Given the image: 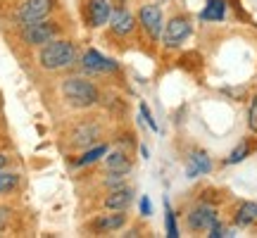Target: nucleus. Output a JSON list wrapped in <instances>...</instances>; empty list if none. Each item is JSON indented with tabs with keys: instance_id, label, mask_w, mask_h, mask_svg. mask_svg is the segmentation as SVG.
I'll return each mask as SVG.
<instances>
[{
	"instance_id": "1",
	"label": "nucleus",
	"mask_w": 257,
	"mask_h": 238,
	"mask_svg": "<svg viewBox=\"0 0 257 238\" xmlns=\"http://www.w3.org/2000/svg\"><path fill=\"white\" fill-rule=\"evenodd\" d=\"M36 62L43 72H64L79 62V48L72 38H55L38 48Z\"/></svg>"
},
{
	"instance_id": "2",
	"label": "nucleus",
	"mask_w": 257,
	"mask_h": 238,
	"mask_svg": "<svg viewBox=\"0 0 257 238\" xmlns=\"http://www.w3.org/2000/svg\"><path fill=\"white\" fill-rule=\"evenodd\" d=\"M60 93H62V98L67 100V105L72 110H81V112L93 110L102 100L98 83L86 79V76H67L60 83Z\"/></svg>"
},
{
	"instance_id": "3",
	"label": "nucleus",
	"mask_w": 257,
	"mask_h": 238,
	"mask_svg": "<svg viewBox=\"0 0 257 238\" xmlns=\"http://www.w3.org/2000/svg\"><path fill=\"white\" fill-rule=\"evenodd\" d=\"M64 138L72 150H88L107 138V127L100 117H81L69 124Z\"/></svg>"
},
{
	"instance_id": "4",
	"label": "nucleus",
	"mask_w": 257,
	"mask_h": 238,
	"mask_svg": "<svg viewBox=\"0 0 257 238\" xmlns=\"http://www.w3.org/2000/svg\"><path fill=\"white\" fill-rule=\"evenodd\" d=\"M64 31H67V27H64L60 19L48 17V19H41V22H31V24L17 27V38L27 48H41V46H46V43H50V41L60 38Z\"/></svg>"
},
{
	"instance_id": "5",
	"label": "nucleus",
	"mask_w": 257,
	"mask_h": 238,
	"mask_svg": "<svg viewBox=\"0 0 257 238\" xmlns=\"http://www.w3.org/2000/svg\"><path fill=\"white\" fill-rule=\"evenodd\" d=\"M128 224L126 210H105L100 214H95L91 219L81 224V231L86 236H110L117 233Z\"/></svg>"
},
{
	"instance_id": "6",
	"label": "nucleus",
	"mask_w": 257,
	"mask_h": 238,
	"mask_svg": "<svg viewBox=\"0 0 257 238\" xmlns=\"http://www.w3.org/2000/svg\"><path fill=\"white\" fill-rule=\"evenodd\" d=\"M57 10H60V0H19V5L12 12V22L17 27L41 22V19L53 17Z\"/></svg>"
},
{
	"instance_id": "7",
	"label": "nucleus",
	"mask_w": 257,
	"mask_h": 238,
	"mask_svg": "<svg viewBox=\"0 0 257 238\" xmlns=\"http://www.w3.org/2000/svg\"><path fill=\"white\" fill-rule=\"evenodd\" d=\"M81 17L88 29L105 27L112 17V3L110 0H81Z\"/></svg>"
},
{
	"instance_id": "8",
	"label": "nucleus",
	"mask_w": 257,
	"mask_h": 238,
	"mask_svg": "<svg viewBox=\"0 0 257 238\" xmlns=\"http://www.w3.org/2000/svg\"><path fill=\"white\" fill-rule=\"evenodd\" d=\"M191 34H193L191 19L186 17V15H176V17L169 19L165 24V29H162V43H165L167 48H176V46H181Z\"/></svg>"
},
{
	"instance_id": "9",
	"label": "nucleus",
	"mask_w": 257,
	"mask_h": 238,
	"mask_svg": "<svg viewBox=\"0 0 257 238\" xmlns=\"http://www.w3.org/2000/svg\"><path fill=\"white\" fill-rule=\"evenodd\" d=\"M136 19H138V24H141V29H143L153 41L162 36L165 19H162V10H160V5H155V3H146V5H141V8H138Z\"/></svg>"
},
{
	"instance_id": "10",
	"label": "nucleus",
	"mask_w": 257,
	"mask_h": 238,
	"mask_svg": "<svg viewBox=\"0 0 257 238\" xmlns=\"http://www.w3.org/2000/svg\"><path fill=\"white\" fill-rule=\"evenodd\" d=\"M79 67L86 76H100V74H110V72H117L119 64L110 60V57H102L98 50H86L81 57H79Z\"/></svg>"
},
{
	"instance_id": "11",
	"label": "nucleus",
	"mask_w": 257,
	"mask_h": 238,
	"mask_svg": "<svg viewBox=\"0 0 257 238\" xmlns=\"http://www.w3.org/2000/svg\"><path fill=\"white\" fill-rule=\"evenodd\" d=\"M131 202H134V188L126 183V186H119V188L105 191L100 207L102 210H128Z\"/></svg>"
},
{
	"instance_id": "12",
	"label": "nucleus",
	"mask_w": 257,
	"mask_h": 238,
	"mask_svg": "<svg viewBox=\"0 0 257 238\" xmlns=\"http://www.w3.org/2000/svg\"><path fill=\"white\" fill-rule=\"evenodd\" d=\"M136 22L138 19L126 8L117 10V12H112V17H110V34L114 38H128L136 31Z\"/></svg>"
},
{
	"instance_id": "13",
	"label": "nucleus",
	"mask_w": 257,
	"mask_h": 238,
	"mask_svg": "<svg viewBox=\"0 0 257 238\" xmlns=\"http://www.w3.org/2000/svg\"><path fill=\"white\" fill-rule=\"evenodd\" d=\"M217 221H219L217 219V210L210 207V205H198L188 214V226L193 231H210Z\"/></svg>"
},
{
	"instance_id": "14",
	"label": "nucleus",
	"mask_w": 257,
	"mask_h": 238,
	"mask_svg": "<svg viewBox=\"0 0 257 238\" xmlns=\"http://www.w3.org/2000/svg\"><path fill=\"white\" fill-rule=\"evenodd\" d=\"M102 167H105L107 172H126V174H131L134 157H131V153L124 150V148H114V150H107V155L102 157Z\"/></svg>"
},
{
	"instance_id": "15",
	"label": "nucleus",
	"mask_w": 257,
	"mask_h": 238,
	"mask_svg": "<svg viewBox=\"0 0 257 238\" xmlns=\"http://www.w3.org/2000/svg\"><path fill=\"white\" fill-rule=\"evenodd\" d=\"M212 172V157L205 150H193L188 160H186V176L195 179L200 174H210Z\"/></svg>"
},
{
	"instance_id": "16",
	"label": "nucleus",
	"mask_w": 257,
	"mask_h": 238,
	"mask_svg": "<svg viewBox=\"0 0 257 238\" xmlns=\"http://www.w3.org/2000/svg\"><path fill=\"white\" fill-rule=\"evenodd\" d=\"M24 183V176L22 172H15V169H0V198H8L12 193H17Z\"/></svg>"
},
{
	"instance_id": "17",
	"label": "nucleus",
	"mask_w": 257,
	"mask_h": 238,
	"mask_svg": "<svg viewBox=\"0 0 257 238\" xmlns=\"http://www.w3.org/2000/svg\"><path fill=\"white\" fill-rule=\"evenodd\" d=\"M205 22H221L226 17V0H207L205 10L200 12Z\"/></svg>"
},
{
	"instance_id": "18",
	"label": "nucleus",
	"mask_w": 257,
	"mask_h": 238,
	"mask_svg": "<svg viewBox=\"0 0 257 238\" xmlns=\"http://www.w3.org/2000/svg\"><path fill=\"white\" fill-rule=\"evenodd\" d=\"M107 143H98V146L88 148V150H83V155L79 157V160H74V165L76 167H86V165H93V162H98V160H102V157L107 155Z\"/></svg>"
},
{
	"instance_id": "19",
	"label": "nucleus",
	"mask_w": 257,
	"mask_h": 238,
	"mask_svg": "<svg viewBox=\"0 0 257 238\" xmlns=\"http://www.w3.org/2000/svg\"><path fill=\"white\" fill-rule=\"evenodd\" d=\"M252 221H257V202H243L236 210V224L238 226H250Z\"/></svg>"
},
{
	"instance_id": "20",
	"label": "nucleus",
	"mask_w": 257,
	"mask_h": 238,
	"mask_svg": "<svg viewBox=\"0 0 257 238\" xmlns=\"http://www.w3.org/2000/svg\"><path fill=\"white\" fill-rule=\"evenodd\" d=\"M15 219H17V210H15L12 205L0 202V231H3V233H8V231L12 229Z\"/></svg>"
},
{
	"instance_id": "21",
	"label": "nucleus",
	"mask_w": 257,
	"mask_h": 238,
	"mask_svg": "<svg viewBox=\"0 0 257 238\" xmlns=\"http://www.w3.org/2000/svg\"><path fill=\"white\" fill-rule=\"evenodd\" d=\"M250 150H252V148H250V143H240V146L229 155L226 165H238V162H243V160L250 155Z\"/></svg>"
},
{
	"instance_id": "22",
	"label": "nucleus",
	"mask_w": 257,
	"mask_h": 238,
	"mask_svg": "<svg viewBox=\"0 0 257 238\" xmlns=\"http://www.w3.org/2000/svg\"><path fill=\"white\" fill-rule=\"evenodd\" d=\"M165 224H167V236L169 238H176L179 231H176V219H174V212L169 207V202L165 200Z\"/></svg>"
},
{
	"instance_id": "23",
	"label": "nucleus",
	"mask_w": 257,
	"mask_h": 238,
	"mask_svg": "<svg viewBox=\"0 0 257 238\" xmlns=\"http://www.w3.org/2000/svg\"><path fill=\"white\" fill-rule=\"evenodd\" d=\"M248 127L250 131H255L257 134V95L252 98V102H250V112H248Z\"/></svg>"
},
{
	"instance_id": "24",
	"label": "nucleus",
	"mask_w": 257,
	"mask_h": 238,
	"mask_svg": "<svg viewBox=\"0 0 257 238\" xmlns=\"http://www.w3.org/2000/svg\"><path fill=\"white\" fill-rule=\"evenodd\" d=\"M207 236H212V238H221V236H231V233L226 231V226H224V224H219V221H217V224H214V226L210 229V233H207Z\"/></svg>"
},
{
	"instance_id": "25",
	"label": "nucleus",
	"mask_w": 257,
	"mask_h": 238,
	"mask_svg": "<svg viewBox=\"0 0 257 238\" xmlns=\"http://www.w3.org/2000/svg\"><path fill=\"white\" fill-rule=\"evenodd\" d=\"M141 114H143V119L148 122V127H150V129H157L155 119H153V114H150V110H148V105H146V102H141Z\"/></svg>"
},
{
	"instance_id": "26",
	"label": "nucleus",
	"mask_w": 257,
	"mask_h": 238,
	"mask_svg": "<svg viewBox=\"0 0 257 238\" xmlns=\"http://www.w3.org/2000/svg\"><path fill=\"white\" fill-rule=\"evenodd\" d=\"M12 162H15V157L10 155V153H5V150H0V169H8Z\"/></svg>"
},
{
	"instance_id": "27",
	"label": "nucleus",
	"mask_w": 257,
	"mask_h": 238,
	"mask_svg": "<svg viewBox=\"0 0 257 238\" xmlns=\"http://www.w3.org/2000/svg\"><path fill=\"white\" fill-rule=\"evenodd\" d=\"M141 214H143V217H150V214H153V207H150V200H148L146 195L141 198Z\"/></svg>"
},
{
	"instance_id": "28",
	"label": "nucleus",
	"mask_w": 257,
	"mask_h": 238,
	"mask_svg": "<svg viewBox=\"0 0 257 238\" xmlns=\"http://www.w3.org/2000/svg\"><path fill=\"white\" fill-rule=\"evenodd\" d=\"M112 3V12H117V10H124L126 8V0H110Z\"/></svg>"
},
{
	"instance_id": "29",
	"label": "nucleus",
	"mask_w": 257,
	"mask_h": 238,
	"mask_svg": "<svg viewBox=\"0 0 257 238\" xmlns=\"http://www.w3.org/2000/svg\"><path fill=\"white\" fill-rule=\"evenodd\" d=\"M0 236H3V231H0Z\"/></svg>"
}]
</instances>
